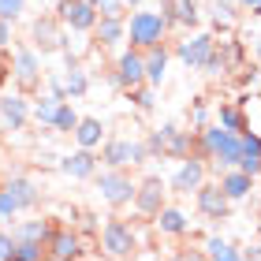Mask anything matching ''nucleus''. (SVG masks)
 Returning <instances> with one entry per match:
<instances>
[{
	"label": "nucleus",
	"instance_id": "nucleus-1",
	"mask_svg": "<svg viewBox=\"0 0 261 261\" xmlns=\"http://www.w3.org/2000/svg\"><path fill=\"white\" fill-rule=\"evenodd\" d=\"M97 246L109 261H130L138 250V231L130 228L123 217H109L97 231Z\"/></svg>",
	"mask_w": 261,
	"mask_h": 261
},
{
	"label": "nucleus",
	"instance_id": "nucleus-2",
	"mask_svg": "<svg viewBox=\"0 0 261 261\" xmlns=\"http://www.w3.org/2000/svg\"><path fill=\"white\" fill-rule=\"evenodd\" d=\"M168 22L161 19V11H146V8H135L127 19V45L130 49H153V45L168 41Z\"/></svg>",
	"mask_w": 261,
	"mask_h": 261
},
{
	"label": "nucleus",
	"instance_id": "nucleus-3",
	"mask_svg": "<svg viewBox=\"0 0 261 261\" xmlns=\"http://www.w3.org/2000/svg\"><path fill=\"white\" fill-rule=\"evenodd\" d=\"M93 183H97L101 198L109 201L112 209H127L135 205V191H138V179H130L127 168H101L93 175Z\"/></svg>",
	"mask_w": 261,
	"mask_h": 261
},
{
	"label": "nucleus",
	"instance_id": "nucleus-4",
	"mask_svg": "<svg viewBox=\"0 0 261 261\" xmlns=\"http://www.w3.org/2000/svg\"><path fill=\"white\" fill-rule=\"evenodd\" d=\"M105 79H109V86L123 90V93L142 86V82H146V53L123 45L120 56H116V64H112V71H105Z\"/></svg>",
	"mask_w": 261,
	"mask_h": 261
},
{
	"label": "nucleus",
	"instance_id": "nucleus-5",
	"mask_svg": "<svg viewBox=\"0 0 261 261\" xmlns=\"http://www.w3.org/2000/svg\"><path fill=\"white\" fill-rule=\"evenodd\" d=\"M213 53H217V34H205V30L187 34V38L175 41V49H172V56L187 71H205L209 60H213Z\"/></svg>",
	"mask_w": 261,
	"mask_h": 261
},
{
	"label": "nucleus",
	"instance_id": "nucleus-6",
	"mask_svg": "<svg viewBox=\"0 0 261 261\" xmlns=\"http://www.w3.org/2000/svg\"><path fill=\"white\" fill-rule=\"evenodd\" d=\"M8 71H11V79H15L19 93L38 90V86H41V79H45V71H41V53L34 49V45H19V49L11 53Z\"/></svg>",
	"mask_w": 261,
	"mask_h": 261
},
{
	"label": "nucleus",
	"instance_id": "nucleus-7",
	"mask_svg": "<svg viewBox=\"0 0 261 261\" xmlns=\"http://www.w3.org/2000/svg\"><path fill=\"white\" fill-rule=\"evenodd\" d=\"M205 179H209V161H201L198 153H191V157L179 161L175 172L168 175V191L172 194H194Z\"/></svg>",
	"mask_w": 261,
	"mask_h": 261
},
{
	"label": "nucleus",
	"instance_id": "nucleus-8",
	"mask_svg": "<svg viewBox=\"0 0 261 261\" xmlns=\"http://www.w3.org/2000/svg\"><path fill=\"white\" fill-rule=\"evenodd\" d=\"M56 19H60L64 30H75V34H93L97 27V8L90 4V0H60L56 4Z\"/></svg>",
	"mask_w": 261,
	"mask_h": 261
},
{
	"label": "nucleus",
	"instance_id": "nucleus-9",
	"mask_svg": "<svg viewBox=\"0 0 261 261\" xmlns=\"http://www.w3.org/2000/svg\"><path fill=\"white\" fill-rule=\"evenodd\" d=\"M164 205H168V183H164L161 175H146V179H138V191H135V213H138V217L153 220Z\"/></svg>",
	"mask_w": 261,
	"mask_h": 261
},
{
	"label": "nucleus",
	"instance_id": "nucleus-10",
	"mask_svg": "<svg viewBox=\"0 0 261 261\" xmlns=\"http://www.w3.org/2000/svg\"><path fill=\"white\" fill-rule=\"evenodd\" d=\"M30 38H34V49L38 53H60L67 45V34H64L56 15H38L30 22Z\"/></svg>",
	"mask_w": 261,
	"mask_h": 261
},
{
	"label": "nucleus",
	"instance_id": "nucleus-11",
	"mask_svg": "<svg viewBox=\"0 0 261 261\" xmlns=\"http://www.w3.org/2000/svg\"><path fill=\"white\" fill-rule=\"evenodd\" d=\"M194 205H198L201 217H209V220H228V213H231V201H228V194L220 191L217 179H205L194 191Z\"/></svg>",
	"mask_w": 261,
	"mask_h": 261
},
{
	"label": "nucleus",
	"instance_id": "nucleus-12",
	"mask_svg": "<svg viewBox=\"0 0 261 261\" xmlns=\"http://www.w3.org/2000/svg\"><path fill=\"white\" fill-rule=\"evenodd\" d=\"M30 97L27 93H19V90H11V93H0V127L4 130H22L34 116H30Z\"/></svg>",
	"mask_w": 261,
	"mask_h": 261
},
{
	"label": "nucleus",
	"instance_id": "nucleus-13",
	"mask_svg": "<svg viewBox=\"0 0 261 261\" xmlns=\"http://www.w3.org/2000/svg\"><path fill=\"white\" fill-rule=\"evenodd\" d=\"M161 130V138H164V161H187L194 153V142H198V135L194 130H183L179 123H161L157 127Z\"/></svg>",
	"mask_w": 261,
	"mask_h": 261
},
{
	"label": "nucleus",
	"instance_id": "nucleus-14",
	"mask_svg": "<svg viewBox=\"0 0 261 261\" xmlns=\"http://www.w3.org/2000/svg\"><path fill=\"white\" fill-rule=\"evenodd\" d=\"M56 172H64L67 179H93V175L101 172V161L93 149H71L60 157V164H56Z\"/></svg>",
	"mask_w": 261,
	"mask_h": 261
},
{
	"label": "nucleus",
	"instance_id": "nucleus-15",
	"mask_svg": "<svg viewBox=\"0 0 261 261\" xmlns=\"http://www.w3.org/2000/svg\"><path fill=\"white\" fill-rule=\"evenodd\" d=\"M49 261H79L82 257V235L75 228H53V239L45 243Z\"/></svg>",
	"mask_w": 261,
	"mask_h": 261
},
{
	"label": "nucleus",
	"instance_id": "nucleus-16",
	"mask_svg": "<svg viewBox=\"0 0 261 261\" xmlns=\"http://www.w3.org/2000/svg\"><path fill=\"white\" fill-rule=\"evenodd\" d=\"M4 191L15 198V205L22 213L41 205V187H38V179H30V175H11V179H4Z\"/></svg>",
	"mask_w": 261,
	"mask_h": 261
},
{
	"label": "nucleus",
	"instance_id": "nucleus-17",
	"mask_svg": "<svg viewBox=\"0 0 261 261\" xmlns=\"http://www.w3.org/2000/svg\"><path fill=\"white\" fill-rule=\"evenodd\" d=\"M153 228L161 235H172V239H183L187 231H191V217L179 209V205H164L157 217H153Z\"/></svg>",
	"mask_w": 261,
	"mask_h": 261
},
{
	"label": "nucleus",
	"instance_id": "nucleus-18",
	"mask_svg": "<svg viewBox=\"0 0 261 261\" xmlns=\"http://www.w3.org/2000/svg\"><path fill=\"white\" fill-rule=\"evenodd\" d=\"M168 64H172L168 41H161V45H153V49H146V82H149V86L161 90V82L168 79Z\"/></svg>",
	"mask_w": 261,
	"mask_h": 261
},
{
	"label": "nucleus",
	"instance_id": "nucleus-19",
	"mask_svg": "<svg viewBox=\"0 0 261 261\" xmlns=\"http://www.w3.org/2000/svg\"><path fill=\"white\" fill-rule=\"evenodd\" d=\"M123 41H127V19H97V27H93L97 49H120Z\"/></svg>",
	"mask_w": 261,
	"mask_h": 261
},
{
	"label": "nucleus",
	"instance_id": "nucleus-20",
	"mask_svg": "<svg viewBox=\"0 0 261 261\" xmlns=\"http://www.w3.org/2000/svg\"><path fill=\"white\" fill-rule=\"evenodd\" d=\"M97 161L101 168H130V138H105Z\"/></svg>",
	"mask_w": 261,
	"mask_h": 261
},
{
	"label": "nucleus",
	"instance_id": "nucleus-21",
	"mask_svg": "<svg viewBox=\"0 0 261 261\" xmlns=\"http://www.w3.org/2000/svg\"><path fill=\"white\" fill-rule=\"evenodd\" d=\"M220 191L224 194H228V201H231V205H235V201H246V198H250V191H254V179H250V175H246L243 168H228V172H220Z\"/></svg>",
	"mask_w": 261,
	"mask_h": 261
},
{
	"label": "nucleus",
	"instance_id": "nucleus-22",
	"mask_svg": "<svg viewBox=\"0 0 261 261\" xmlns=\"http://www.w3.org/2000/svg\"><path fill=\"white\" fill-rule=\"evenodd\" d=\"M11 239L15 243H49L53 239V224L49 220H41V217H34V220H15L11 224Z\"/></svg>",
	"mask_w": 261,
	"mask_h": 261
},
{
	"label": "nucleus",
	"instance_id": "nucleus-23",
	"mask_svg": "<svg viewBox=\"0 0 261 261\" xmlns=\"http://www.w3.org/2000/svg\"><path fill=\"white\" fill-rule=\"evenodd\" d=\"M71 138H75V149H93L97 153L101 142H105V123L97 120V116H82Z\"/></svg>",
	"mask_w": 261,
	"mask_h": 261
},
{
	"label": "nucleus",
	"instance_id": "nucleus-24",
	"mask_svg": "<svg viewBox=\"0 0 261 261\" xmlns=\"http://www.w3.org/2000/svg\"><path fill=\"white\" fill-rule=\"evenodd\" d=\"M67 67H64V86H67V101H79L90 93V75L86 67H82V60H71V56H64Z\"/></svg>",
	"mask_w": 261,
	"mask_h": 261
},
{
	"label": "nucleus",
	"instance_id": "nucleus-25",
	"mask_svg": "<svg viewBox=\"0 0 261 261\" xmlns=\"http://www.w3.org/2000/svg\"><path fill=\"white\" fill-rule=\"evenodd\" d=\"M201 250H205L209 261H243V250H239L231 239H224V235H209Z\"/></svg>",
	"mask_w": 261,
	"mask_h": 261
},
{
	"label": "nucleus",
	"instance_id": "nucleus-26",
	"mask_svg": "<svg viewBox=\"0 0 261 261\" xmlns=\"http://www.w3.org/2000/svg\"><path fill=\"white\" fill-rule=\"evenodd\" d=\"M213 123H220L224 130H231V135H243L246 123H243L239 101H220V105H217V120H213Z\"/></svg>",
	"mask_w": 261,
	"mask_h": 261
},
{
	"label": "nucleus",
	"instance_id": "nucleus-27",
	"mask_svg": "<svg viewBox=\"0 0 261 261\" xmlns=\"http://www.w3.org/2000/svg\"><path fill=\"white\" fill-rule=\"evenodd\" d=\"M60 105H64V101H56L53 93H41V97H34V109H30L34 123L53 130V120H56V112H60Z\"/></svg>",
	"mask_w": 261,
	"mask_h": 261
},
{
	"label": "nucleus",
	"instance_id": "nucleus-28",
	"mask_svg": "<svg viewBox=\"0 0 261 261\" xmlns=\"http://www.w3.org/2000/svg\"><path fill=\"white\" fill-rule=\"evenodd\" d=\"M235 8H239V4H231V0H213V4H209V11H213V27H217V30H235V22H239Z\"/></svg>",
	"mask_w": 261,
	"mask_h": 261
},
{
	"label": "nucleus",
	"instance_id": "nucleus-29",
	"mask_svg": "<svg viewBox=\"0 0 261 261\" xmlns=\"http://www.w3.org/2000/svg\"><path fill=\"white\" fill-rule=\"evenodd\" d=\"M127 101L135 105L138 112H153V109H157V86H149V82H142V86L127 90Z\"/></svg>",
	"mask_w": 261,
	"mask_h": 261
},
{
	"label": "nucleus",
	"instance_id": "nucleus-30",
	"mask_svg": "<svg viewBox=\"0 0 261 261\" xmlns=\"http://www.w3.org/2000/svg\"><path fill=\"white\" fill-rule=\"evenodd\" d=\"M198 22H201V4L198 0H175V27L194 30Z\"/></svg>",
	"mask_w": 261,
	"mask_h": 261
},
{
	"label": "nucleus",
	"instance_id": "nucleus-31",
	"mask_svg": "<svg viewBox=\"0 0 261 261\" xmlns=\"http://www.w3.org/2000/svg\"><path fill=\"white\" fill-rule=\"evenodd\" d=\"M79 120H82V116L75 112V105L64 101V105H60V112H56V120H53V135H75Z\"/></svg>",
	"mask_w": 261,
	"mask_h": 261
},
{
	"label": "nucleus",
	"instance_id": "nucleus-32",
	"mask_svg": "<svg viewBox=\"0 0 261 261\" xmlns=\"http://www.w3.org/2000/svg\"><path fill=\"white\" fill-rule=\"evenodd\" d=\"M239 109H243V123H246V130L261 138V97H239Z\"/></svg>",
	"mask_w": 261,
	"mask_h": 261
},
{
	"label": "nucleus",
	"instance_id": "nucleus-33",
	"mask_svg": "<svg viewBox=\"0 0 261 261\" xmlns=\"http://www.w3.org/2000/svg\"><path fill=\"white\" fill-rule=\"evenodd\" d=\"M187 120H191V127H187V130H194V135H198V130H205L213 120H209V105L205 101H194L191 105V112H187Z\"/></svg>",
	"mask_w": 261,
	"mask_h": 261
},
{
	"label": "nucleus",
	"instance_id": "nucleus-34",
	"mask_svg": "<svg viewBox=\"0 0 261 261\" xmlns=\"http://www.w3.org/2000/svg\"><path fill=\"white\" fill-rule=\"evenodd\" d=\"M11 257H22V261H49V254H45L41 243H15Z\"/></svg>",
	"mask_w": 261,
	"mask_h": 261
},
{
	"label": "nucleus",
	"instance_id": "nucleus-35",
	"mask_svg": "<svg viewBox=\"0 0 261 261\" xmlns=\"http://www.w3.org/2000/svg\"><path fill=\"white\" fill-rule=\"evenodd\" d=\"M93 8H97V15H101V19H127L123 0H93Z\"/></svg>",
	"mask_w": 261,
	"mask_h": 261
},
{
	"label": "nucleus",
	"instance_id": "nucleus-36",
	"mask_svg": "<svg viewBox=\"0 0 261 261\" xmlns=\"http://www.w3.org/2000/svg\"><path fill=\"white\" fill-rule=\"evenodd\" d=\"M27 11V0H0V19L4 22H19Z\"/></svg>",
	"mask_w": 261,
	"mask_h": 261
},
{
	"label": "nucleus",
	"instance_id": "nucleus-37",
	"mask_svg": "<svg viewBox=\"0 0 261 261\" xmlns=\"http://www.w3.org/2000/svg\"><path fill=\"white\" fill-rule=\"evenodd\" d=\"M19 205H15V198H11L4 187H0V220H8V224H15V217H19Z\"/></svg>",
	"mask_w": 261,
	"mask_h": 261
},
{
	"label": "nucleus",
	"instance_id": "nucleus-38",
	"mask_svg": "<svg viewBox=\"0 0 261 261\" xmlns=\"http://www.w3.org/2000/svg\"><path fill=\"white\" fill-rule=\"evenodd\" d=\"M243 157H261V138L243 130Z\"/></svg>",
	"mask_w": 261,
	"mask_h": 261
},
{
	"label": "nucleus",
	"instance_id": "nucleus-39",
	"mask_svg": "<svg viewBox=\"0 0 261 261\" xmlns=\"http://www.w3.org/2000/svg\"><path fill=\"white\" fill-rule=\"evenodd\" d=\"M45 82H49V93L56 101H67V86H64V75H45Z\"/></svg>",
	"mask_w": 261,
	"mask_h": 261
},
{
	"label": "nucleus",
	"instance_id": "nucleus-40",
	"mask_svg": "<svg viewBox=\"0 0 261 261\" xmlns=\"http://www.w3.org/2000/svg\"><path fill=\"white\" fill-rule=\"evenodd\" d=\"M239 168L250 175V179H257V175H261V157H243V161H239Z\"/></svg>",
	"mask_w": 261,
	"mask_h": 261
},
{
	"label": "nucleus",
	"instance_id": "nucleus-41",
	"mask_svg": "<svg viewBox=\"0 0 261 261\" xmlns=\"http://www.w3.org/2000/svg\"><path fill=\"white\" fill-rule=\"evenodd\" d=\"M11 250H15V239H11V231H0V261H8Z\"/></svg>",
	"mask_w": 261,
	"mask_h": 261
},
{
	"label": "nucleus",
	"instance_id": "nucleus-42",
	"mask_svg": "<svg viewBox=\"0 0 261 261\" xmlns=\"http://www.w3.org/2000/svg\"><path fill=\"white\" fill-rule=\"evenodd\" d=\"M172 261H209V257H205V250H194V246H187V250H179Z\"/></svg>",
	"mask_w": 261,
	"mask_h": 261
},
{
	"label": "nucleus",
	"instance_id": "nucleus-43",
	"mask_svg": "<svg viewBox=\"0 0 261 261\" xmlns=\"http://www.w3.org/2000/svg\"><path fill=\"white\" fill-rule=\"evenodd\" d=\"M8 45H11V22L0 19V49H8Z\"/></svg>",
	"mask_w": 261,
	"mask_h": 261
},
{
	"label": "nucleus",
	"instance_id": "nucleus-44",
	"mask_svg": "<svg viewBox=\"0 0 261 261\" xmlns=\"http://www.w3.org/2000/svg\"><path fill=\"white\" fill-rule=\"evenodd\" d=\"M38 164H41V168H56L60 157H56V153H38Z\"/></svg>",
	"mask_w": 261,
	"mask_h": 261
},
{
	"label": "nucleus",
	"instance_id": "nucleus-45",
	"mask_svg": "<svg viewBox=\"0 0 261 261\" xmlns=\"http://www.w3.org/2000/svg\"><path fill=\"white\" fill-rule=\"evenodd\" d=\"M243 261H261V246H246V250H243Z\"/></svg>",
	"mask_w": 261,
	"mask_h": 261
},
{
	"label": "nucleus",
	"instance_id": "nucleus-46",
	"mask_svg": "<svg viewBox=\"0 0 261 261\" xmlns=\"http://www.w3.org/2000/svg\"><path fill=\"white\" fill-rule=\"evenodd\" d=\"M235 4H239L243 11H254V8H261V0H235Z\"/></svg>",
	"mask_w": 261,
	"mask_h": 261
},
{
	"label": "nucleus",
	"instance_id": "nucleus-47",
	"mask_svg": "<svg viewBox=\"0 0 261 261\" xmlns=\"http://www.w3.org/2000/svg\"><path fill=\"white\" fill-rule=\"evenodd\" d=\"M254 60H257V67H261V38H254Z\"/></svg>",
	"mask_w": 261,
	"mask_h": 261
},
{
	"label": "nucleus",
	"instance_id": "nucleus-48",
	"mask_svg": "<svg viewBox=\"0 0 261 261\" xmlns=\"http://www.w3.org/2000/svg\"><path fill=\"white\" fill-rule=\"evenodd\" d=\"M146 0H123V8H142Z\"/></svg>",
	"mask_w": 261,
	"mask_h": 261
},
{
	"label": "nucleus",
	"instance_id": "nucleus-49",
	"mask_svg": "<svg viewBox=\"0 0 261 261\" xmlns=\"http://www.w3.org/2000/svg\"><path fill=\"white\" fill-rule=\"evenodd\" d=\"M8 261H22V257H8Z\"/></svg>",
	"mask_w": 261,
	"mask_h": 261
},
{
	"label": "nucleus",
	"instance_id": "nucleus-50",
	"mask_svg": "<svg viewBox=\"0 0 261 261\" xmlns=\"http://www.w3.org/2000/svg\"><path fill=\"white\" fill-rule=\"evenodd\" d=\"M90 4H93V0H90Z\"/></svg>",
	"mask_w": 261,
	"mask_h": 261
},
{
	"label": "nucleus",
	"instance_id": "nucleus-51",
	"mask_svg": "<svg viewBox=\"0 0 261 261\" xmlns=\"http://www.w3.org/2000/svg\"><path fill=\"white\" fill-rule=\"evenodd\" d=\"M0 93H4V90H0Z\"/></svg>",
	"mask_w": 261,
	"mask_h": 261
}]
</instances>
